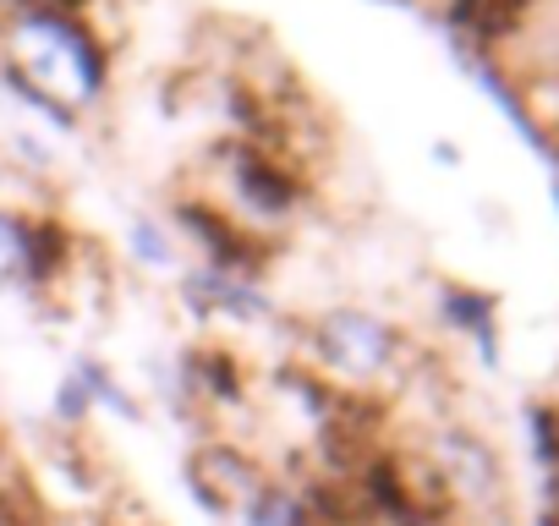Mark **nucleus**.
<instances>
[{"label": "nucleus", "mask_w": 559, "mask_h": 526, "mask_svg": "<svg viewBox=\"0 0 559 526\" xmlns=\"http://www.w3.org/2000/svg\"><path fill=\"white\" fill-rule=\"evenodd\" d=\"M78 373H83V384H88V395H94V411L105 406V411H116L121 422H143V406H138V395L116 379V368L105 362V357H78L72 362Z\"/></svg>", "instance_id": "9b49d317"}, {"label": "nucleus", "mask_w": 559, "mask_h": 526, "mask_svg": "<svg viewBox=\"0 0 559 526\" xmlns=\"http://www.w3.org/2000/svg\"><path fill=\"white\" fill-rule=\"evenodd\" d=\"M297 362L330 379L335 390H373L412 362V340L401 324L379 319L373 308H324L292 324Z\"/></svg>", "instance_id": "f03ea898"}, {"label": "nucleus", "mask_w": 559, "mask_h": 526, "mask_svg": "<svg viewBox=\"0 0 559 526\" xmlns=\"http://www.w3.org/2000/svg\"><path fill=\"white\" fill-rule=\"evenodd\" d=\"M0 61L23 72L56 105H67L72 116L94 110L110 94V45L83 12H56V7L0 12Z\"/></svg>", "instance_id": "f257e3e1"}, {"label": "nucleus", "mask_w": 559, "mask_h": 526, "mask_svg": "<svg viewBox=\"0 0 559 526\" xmlns=\"http://www.w3.org/2000/svg\"><path fill=\"white\" fill-rule=\"evenodd\" d=\"M127 252H132L138 270L165 275V280H176V275L187 270L181 252H176V230H170V225H159L154 214H132V225H127Z\"/></svg>", "instance_id": "9d476101"}, {"label": "nucleus", "mask_w": 559, "mask_h": 526, "mask_svg": "<svg viewBox=\"0 0 559 526\" xmlns=\"http://www.w3.org/2000/svg\"><path fill=\"white\" fill-rule=\"evenodd\" d=\"M230 521H236V526H313L302 488L286 482V477H263V482L236 504Z\"/></svg>", "instance_id": "6e6552de"}, {"label": "nucleus", "mask_w": 559, "mask_h": 526, "mask_svg": "<svg viewBox=\"0 0 559 526\" xmlns=\"http://www.w3.org/2000/svg\"><path fill=\"white\" fill-rule=\"evenodd\" d=\"M0 526H50V510L28 482H0Z\"/></svg>", "instance_id": "ddd939ff"}, {"label": "nucleus", "mask_w": 559, "mask_h": 526, "mask_svg": "<svg viewBox=\"0 0 559 526\" xmlns=\"http://www.w3.org/2000/svg\"><path fill=\"white\" fill-rule=\"evenodd\" d=\"M170 225L203 252V270H219V275H236V280H252V286H263L269 263L280 258L274 236L252 230L241 214L219 208V198H209V192H176Z\"/></svg>", "instance_id": "20e7f679"}, {"label": "nucleus", "mask_w": 559, "mask_h": 526, "mask_svg": "<svg viewBox=\"0 0 559 526\" xmlns=\"http://www.w3.org/2000/svg\"><path fill=\"white\" fill-rule=\"evenodd\" d=\"M439 313L483 346V362H493V357H499V335H493V297H488V291H472V286H439Z\"/></svg>", "instance_id": "1a4fd4ad"}, {"label": "nucleus", "mask_w": 559, "mask_h": 526, "mask_svg": "<svg viewBox=\"0 0 559 526\" xmlns=\"http://www.w3.org/2000/svg\"><path fill=\"white\" fill-rule=\"evenodd\" d=\"M0 291L34 297V208L0 203Z\"/></svg>", "instance_id": "0eeeda50"}, {"label": "nucleus", "mask_w": 559, "mask_h": 526, "mask_svg": "<svg viewBox=\"0 0 559 526\" xmlns=\"http://www.w3.org/2000/svg\"><path fill=\"white\" fill-rule=\"evenodd\" d=\"M209 159H214V170L225 176V192H230V203L241 208V219L252 225V230H286L302 208H308V198H313V181L286 159V154H274V148H263V143H247V138H236V132H225L214 148H209Z\"/></svg>", "instance_id": "7ed1b4c3"}, {"label": "nucleus", "mask_w": 559, "mask_h": 526, "mask_svg": "<svg viewBox=\"0 0 559 526\" xmlns=\"http://www.w3.org/2000/svg\"><path fill=\"white\" fill-rule=\"evenodd\" d=\"M50 422H56L61 433H83V428L94 422V395H88V384H83V373H78V368H67V379L56 384Z\"/></svg>", "instance_id": "f8f14e48"}, {"label": "nucleus", "mask_w": 559, "mask_h": 526, "mask_svg": "<svg viewBox=\"0 0 559 526\" xmlns=\"http://www.w3.org/2000/svg\"><path fill=\"white\" fill-rule=\"evenodd\" d=\"M428 466L444 477L450 499L455 504H472V510H488L504 499V466L493 455L488 439H477L472 428H439L433 433V450H428Z\"/></svg>", "instance_id": "39448f33"}, {"label": "nucleus", "mask_w": 559, "mask_h": 526, "mask_svg": "<svg viewBox=\"0 0 559 526\" xmlns=\"http://www.w3.org/2000/svg\"><path fill=\"white\" fill-rule=\"evenodd\" d=\"M176 297L187 302L192 319L214 324V319H230V324H269L274 319V302L263 286L252 280H236V275H219V270H203V263H192V270L176 275Z\"/></svg>", "instance_id": "423d86ee"}]
</instances>
